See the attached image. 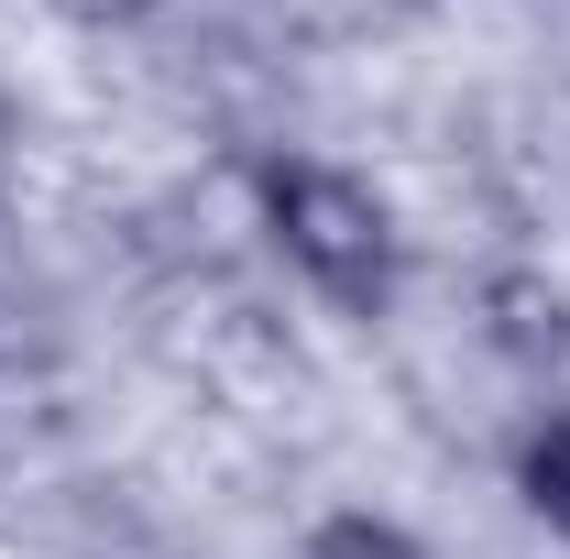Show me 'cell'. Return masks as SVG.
I'll return each mask as SVG.
<instances>
[{
  "label": "cell",
  "instance_id": "obj_1",
  "mask_svg": "<svg viewBox=\"0 0 570 559\" xmlns=\"http://www.w3.org/2000/svg\"><path fill=\"white\" fill-rule=\"evenodd\" d=\"M264 209H275V242L330 285L341 307H384L395 242H384V209L362 198L352 176H330V165H275V176H264Z\"/></svg>",
  "mask_w": 570,
  "mask_h": 559
},
{
  "label": "cell",
  "instance_id": "obj_2",
  "mask_svg": "<svg viewBox=\"0 0 570 559\" xmlns=\"http://www.w3.org/2000/svg\"><path fill=\"white\" fill-rule=\"evenodd\" d=\"M527 504H538L549 527H570V418H549L527 439Z\"/></svg>",
  "mask_w": 570,
  "mask_h": 559
},
{
  "label": "cell",
  "instance_id": "obj_3",
  "mask_svg": "<svg viewBox=\"0 0 570 559\" xmlns=\"http://www.w3.org/2000/svg\"><path fill=\"white\" fill-rule=\"evenodd\" d=\"M307 559H428L406 527H384V516H341V527H318Z\"/></svg>",
  "mask_w": 570,
  "mask_h": 559
},
{
  "label": "cell",
  "instance_id": "obj_4",
  "mask_svg": "<svg viewBox=\"0 0 570 559\" xmlns=\"http://www.w3.org/2000/svg\"><path fill=\"white\" fill-rule=\"evenodd\" d=\"M77 11H142V0H77Z\"/></svg>",
  "mask_w": 570,
  "mask_h": 559
}]
</instances>
